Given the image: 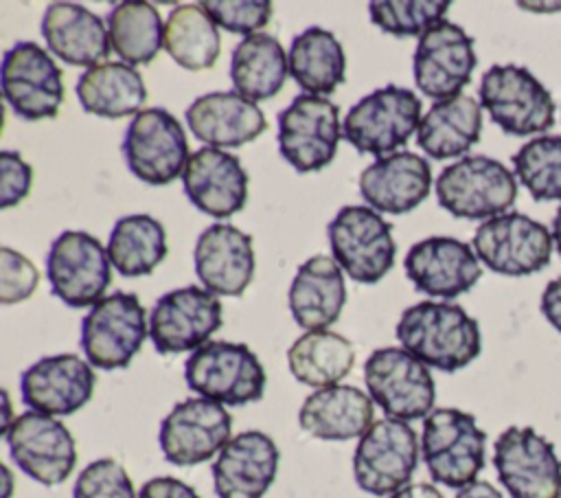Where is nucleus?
I'll use <instances>...</instances> for the list:
<instances>
[{
  "mask_svg": "<svg viewBox=\"0 0 561 498\" xmlns=\"http://www.w3.org/2000/svg\"><path fill=\"white\" fill-rule=\"evenodd\" d=\"M72 498H138L127 469L114 459H96L81 469Z\"/></svg>",
  "mask_w": 561,
  "mask_h": 498,
  "instance_id": "obj_41",
  "label": "nucleus"
},
{
  "mask_svg": "<svg viewBox=\"0 0 561 498\" xmlns=\"http://www.w3.org/2000/svg\"><path fill=\"white\" fill-rule=\"evenodd\" d=\"M419 452L414 428L408 421L383 417L359 437L353 454V478L370 496H392L410 485Z\"/></svg>",
  "mask_w": 561,
  "mask_h": 498,
  "instance_id": "obj_10",
  "label": "nucleus"
},
{
  "mask_svg": "<svg viewBox=\"0 0 561 498\" xmlns=\"http://www.w3.org/2000/svg\"><path fill=\"white\" fill-rule=\"evenodd\" d=\"M289 75L305 94H331L346 77V55L337 37L322 29L309 26L291 39Z\"/></svg>",
  "mask_w": 561,
  "mask_h": 498,
  "instance_id": "obj_34",
  "label": "nucleus"
},
{
  "mask_svg": "<svg viewBox=\"0 0 561 498\" xmlns=\"http://www.w3.org/2000/svg\"><path fill=\"white\" fill-rule=\"evenodd\" d=\"M287 364L300 384L313 388L335 386L351 373L355 347L335 331H307L287 349Z\"/></svg>",
  "mask_w": 561,
  "mask_h": 498,
  "instance_id": "obj_35",
  "label": "nucleus"
},
{
  "mask_svg": "<svg viewBox=\"0 0 561 498\" xmlns=\"http://www.w3.org/2000/svg\"><path fill=\"white\" fill-rule=\"evenodd\" d=\"M482 134V105L458 94L436 101L416 129V145L434 160H447L469 151Z\"/></svg>",
  "mask_w": 561,
  "mask_h": 498,
  "instance_id": "obj_31",
  "label": "nucleus"
},
{
  "mask_svg": "<svg viewBox=\"0 0 561 498\" xmlns=\"http://www.w3.org/2000/svg\"><path fill=\"white\" fill-rule=\"evenodd\" d=\"M412 285L438 298H456L469 292L482 276L473 248L454 237H427L416 241L403 259Z\"/></svg>",
  "mask_w": 561,
  "mask_h": 498,
  "instance_id": "obj_22",
  "label": "nucleus"
},
{
  "mask_svg": "<svg viewBox=\"0 0 561 498\" xmlns=\"http://www.w3.org/2000/svg\"><path fill=\"white\" fill-rule=\"evenodd\" d=\"M480 105L506 134L530 136L554 125L548 88L524 66L495 64L480 79Z\"/></svg>",
  "mask_w": 561,
  "mask_h": 498,
  "instance_id": "obj_5",
  "label": "nucleus"
},
{
  "mask_svg": "<svg viewBox=\"0 0 561 498\" xmlns=\"http://www.w3.org/2000/svg\"><path fill=\"white\" fill-rule=\"evenodd\" d=\"M149 333L145 307L131 292L101 298L81 320V349L85 360L103 371L129 366Z\"/></svg>",
  "mask_w": 561,
  "mask_h": 498,
  "instance_id": "obj_9",
  "label": "nucleus"
},
{
  "mask_svg": "<svg viewBox=\"0 0 561 498\" xmlns=\"http://www.w3.org/2000/svg\"><path fill=\"white\" fill-rule=\"evenodd\" d=\"M2 437L13 463L46 487L61 485L77 465L75 437L57 417L26 410Z\"/></svg>",
  "mask_w": 561,
  "mask_h": 498,
  "instance_id": "obj_16",
  "label": "nucleus"
},
{
  "mask_svg": "<svg viewBox=\"0 0 561 498\" xmlns=\"http://www.w3.org/2000/svg\"><path fill=\"white\" fill-rule=\"evenodd\" d=\"M2 94L24 121L55 118L64 101L61 68L35 42H18L2 55Z\"/></svg>",
  "mask_w": 561,
  "mask_h": 498,
  "instance_id": "obj_18",
  "label": "nucleus"
},
{
  "mask_svg": "<svg viewBox=\"0 0 561 498\" xmlns=\"http://www.w3.org/2000/svg\"><path fill=\"white\" fill-rule=\"evenodd\" d=\"M278 461L280 452L270 434L261 430L239 432L210 467L217 498H263L276 478Z\"/></svg>",
  "mask_w": 561,
  "mask_h": 498,
  "instance_id": "obj_23",
  "label": "nucleus"
},
{
  "mask_svg": "<svg viewBox=\"0 0 561 498\" xmlns=\"http://www.w3.org/2000/svg\"><path fill=\"white\" fill-rule=\"evenodd\" d=\"M550 230L524 213H504L482 222L473 233L478 259L497 274L526 276L550 263Z\"/></svg>",
  "mask_w": 561,
  "mask_h": 498,
  "instance_id": "obj_15",
  "label": "nucleus"
},
{
  "mask_svg": "<svg viewBox=\"0 0 561 498\" xmlns=\"http://www.w3.org/2000/svg\"><path fill=\"white\" fill-rule=\"evenodd\" d=\"M77 99L88 114L103 118H123L138 114L147 101V88L140 72L123 61H105L88 68L77 79Z\"/></svg>",
  "mask_w": 561,
  "mask_h": 498,
  "instance_id": "obj_32",
  "label": "nucleus"
},
{
  "mask_svg": "<svg viewBox=\"0 0 561 498\" xmlns=\"http://www.w3.org/2000/svg\"><path fill=\"white\" fill-rule=\"evenodd\" d=\"M486 434L476 417L458 408H434L423 419L421 456L430 476L451 489L478 480L484 467Z\"/></svg>",
  "mask_w": 561,
  "mask_h": 498,
  "instance_id": "obj_3",
  "label": "nucleus"
},
{
  "mask_svg": "<svg viewBox=\"0 0 561 498\" xmlns=\"http://www.w3.org/2000/svg\"><path fill=\"white\" fill-rule=\"evenodd\" d=\"M493 465L511 498H561V461L530 426H508L495 439Z\"/></svg>",
  "mask_w": 561,
  "mask_h": 498,
  "instance_id": "obj_12",
  "label": "nucleus"
},
{
  "mask_svg": "<svg viewBox=\"0 0 561 498\" xmlns=\"http://www.w3.org/2000/svg\"><path fill=\"white\" fill-rule=\"evenodd\" d=\"M447 9L449 2L445 0H375L368 4V18L383 33L421 37L430 26L445 20Z\"/></svg>",
  "mask_w": 561,
  "mask_h": 498,
  "instance_id": "obj_40",
  "label": "nucleus"
},
{
  "mask_svg": "<svg viewBox=\"0 0 561 498\" xmlns=\"http://www.w3.org/2000/svg\"><path fill=\"white\" fill-rule=\"evenodd\" d=\"M33 184V167L22 160L18 151L0 154V208H11L20 204Z\"/></svg>",
  "mask_w": 561,
  "mask_h": 498,
  "instance_id": "obj_44",
  "label": "nucleus"
},
{
  "mask_svg": "<svg viewBox=\"0 0 561 498\" xmlns=\"http://www.w3.org/2000/svg\"><path fill=\"white\" fill-rule=\"evenodd\" d=\"M121 149L127 169L151 186L173 182L191 158L180 121L164 107L140 110L127 125Z\"/></svg>",
  "mask_w": 561,
  "mask_h": 498,
  "instance_id": "obj_11",
  "label": "nucleus"
},
{
  "mask_svg": "<svg viewBox=\"0 0 561 498\" xmlns=\"http://www.w3.org/2000/svg\"><path fill=\"white\" fill-rule=\"evenodd\" d=\"M421 118V99L408 88L388 83L351 105L342 138L359 154L383 158L410 140Z\"/></svg>",
  "mask_w": 561,
  "mask_h": 498,
  "instance_id": "obj_4",
  "label": "nucleus"
},
{
  "mask_svg": "<svg viewBox=\"0 0 561 498\" xmlns=\"http://www.w3.org/2000/svg\"><path fill=\"white\" fill-rule=\"evenodd\" d=\"M193 268L204 290L241 296L254 276L252 237L232 224H210L195 241Z\"/></svg>",
  "mask_w": 561,
  "mask_h": 498,
  "instance_id": "obj_25",
  "label": "nucleus"
},
{
  "mask_svg": "<svg viewBox=\"0 0 561 498\" xmlns=\"http://www.w3.org/2000/svg\"><path fill=\"white\" fill-rule=\"evenodd\" d=\"M96 375L92 364L75 353L46 355L24 369L20 377L22 401L50 417H66L81 410L94 393Z\"/></svg>",
  "mask_w": 561,
  "mask_h": 498,
  "instance_id": "obj_21",
  "label": "nucleus"
},
{
  "mask_svg": "<svg viewBox=\"0 0 561 498\" xmlns=\"http://www.w3.org/2000/svg\"><path fill=\"white\" fill-rule=\"evenodd\" d=\"M552 239H554V246H557V250L561 254V206L557 208L554 219H552Z\"/></svg>",
  "mask_w": 561,
  "mask_h": 498,
  "instance_id": "obj_49",
  "label": "nucleus"
},
{
  "mask_svg": "<svg viewBox=\"0 0 561 498\" xmlns=\"http://www.w3.org/2000/svg\"><path fill=\"white\" fill-rule=\"evenodd\" d=\"M375 401L357 386L335 384L316 388L298 410L300 428L322 441H348L364 437L375 423Z\"/></svg>",
  "mask_w": 561,
  "mask_h": 498,
  "instance_id": "obj_29",
  "label": "nucleus"
},
{
  "mask_svg": "<svg viewBox=\"0 0 561 498\" xmlns=\"http://www.w3.org/2000/svg\"><path fill=\"white\" fill-rule=\"evenodd\" d=\"M364 382L370 399L392 419H425L434 410L436 384L430 366L403 347L375 349L364 362Z\"/></svg>",
  "mask_w": 561,
  "mask_h": 498,
  "instance_id": "obj_8",
  "label": "nucleus"
},
{
  "mask_svg": "<svg viewBox=\"0 0 561 498\" xmlns=\"http://www.w3.org/2000/svg\"><path fill=\"white\" fill-rule=\"evenodd\" d=\"M39 283L37 268L18 250L0 248V303L13 305L26 301Z\"/></svg>",
  "mask_w": 561,
  "mask_h": 498,
  "instance_id": "obj_43",
  "label": "nucleus"
},
{
  "mask_svg": "<svg viewBox=\"0 0 561 498\" xmlns=\"http://www.w3.org/2000/svg\"><path fill=\"white\" fill-rule=\"evenodd\" d=\"M204 11L213 22L230 33L254 35L256 29L267 26L272 20V2L267 0H202Z\"/></svg>",
  "mask_w": 561,
  "mask_h": 498,
  "instance_id": "obj_42",
  "label": "nucleus"
},
{
  "mask_svg": "<svg viewBox=\"0 0 561 498\" xmlns=\"http://www.w3.org/2000/svg\"><path fill=\"white\" fill-rule=\"evenodd\" d=\"M289 312L298 327L320 331L333 325L346 303V285L342 268L333 257H309L291 279Z\"/></svg>",
  "mask_w": 561,
  "mask_h": 498,
  "instance_id": "obj_30",
  "label": "nucleus"
},
{
  "mask_svg": "<svg viewBox=\"0 0 561 498\" xmlns=\"http://www.w3.org/2000/svg\"><path fill=\"white\" fill-rule=\"evenodd\" d=\"M289 75V61L274 35L254 33L243 37L230 55V81L237 94L250 101L276 97Z\"/></svg>",
  "mask_w": 561,
  "mask_h": 498,
  "instance_id": "obj_33",
  "label": "nucleus"
},
{
  "mask_svg": "<svg viewBox=\"0 0 561 498\" xmlns=\"http://www.w3.org/2000/svg\"><path fill=\"white\" fill-rule=\"evenodd\" d=\"M224 307L217 294L186 285L162 294L149 316V338L160 355L195 351L221 327Z\"/></svg>",
  "mask_w": 561,
  "mask_h": 498,
  "instance_id": "obj_17",
  "label": "nucleus"
},
{
  "mask_svg": "<svg viewBox=\"0 0 561 498\" xmlns=\"http://www.w3.org/2000/svg\"><path fill=\"white\" fill-rule=\"evenodd\" d=\"M186 386L221 406H245L265 393L267 375L256 353L241 342L208 340L184 362Z\"/></svg>",
  "mask_w": 561,
  "mask_h": 498,
  "instance_id": "obj_2",
  "label": "nucleus"
},
{
  "mask_svg": "<svg viewBox=\"0 0 561 498\" xmlns=\"http://www.w3.org/2000/svg\"><path fill=\"white\" fill-rule=\"evenodd\" d=\"M164 48L182 68L206 70L221 50L217 24L199 2L180 4L164 22Z\"/></svg>",
  "mask_w": 561,
  "mask_h": 498,
  "instance_id": "obj_38",
  "label": "nucleus"
},
{
  "mask_svg": "<svg viewBox=\"0 0 561 498\" xmlns=\"http://www.w3.org/2000/svg\"><path fill=\"white\" fill-rule=\"evenodd\" d=\"M138 498H199V494L175 476H156L140 487Z\"/></svg>",
  "mask_w": 561,
  "mask_h": 498,
  "instance_id": "obj_45",
  "label": "nucleus"
},
{
  "mask_svg": "<svg viewBox=\"0 0 561 498\" xmlns=\"http://www.w3.org/2000/svg\"><path fill=\"white\" fill-rule=\"evenodd\" d=\"M53 294L72 309L96 305L112 283V261L101 241L83 230H64L46 257Z\"/></svg>",
  "mask_w": 561,
  "mask_h": 498,
  "instance_id": "obj_14",
  "label": "nucleus"
},
{
  "mask_svg": "<svg viewBox=\"0 0 561 498\" xmlns=\"http://www.w3.org/2000/svg\"><path fill=\"white\" fill-rule=\"evenodd\" d=\"M473 39L462 26L440 20L430 26L412 55V72L416 88L436 101L458 97L471 81L476 68Z\"/></svg>",
  "mask_w": 561,
  "mask_h": 498,
  "instance_id": "obj_20",
  "label": "nucleus"
},
{
  "mask_svg": "<svg viewBox=\"0 0 561 498\" xmlns=\"http://www.w3.org/2000/svg\"><path fill=\"white\" fill-rule=\"evenodd\" d=\"M456 498H504V496L489 480H473L462 489H458Z\"/></svg>",
  "mask_w": 561,
  "mask_h": 498,
  "instance_id": "obj_47",
  "label": "nucleus"
},
{
  "mask_svg": "<svg viewBox=\"0 0 561 498\" xmlns=\"http://www.w3.org/2000/svg\"><path fill=\"white\" fill-rule=\"evenodd\" d=\"M388 498H445L432 483H410Z\"/></svg>",
  "mask_w": 561,
  "mask_h": 498,
  "instance_id": "obj_48",
  "label": "nucleus"
},
{
  "mask_svg": "<svg viewBox=\"0 0 561 498\" xmlns=\"http://www.w3.org/2000/svg\"><path fill=\"white\" fill-rule=\"evenodd\" d=\"M112 50L129 66L151 64L164 46V24L158 9L142 0H125L107 13Z\"/></svg>",
  "mask_w": 561,
  "mask_h": 498,
  "instance_id": "obj_36",
  "label": "nucleus"
},
{
  "mask_svg": "<svg viewBox=\"0 0 561 498\" xmlns=\"http://www.w3.org/2000/svg\"><path fill=\"white\" fill-rule=\"evenodd\" d=\"M517 197V180L500 160L465 156L436 178L438 204L460 219H491L504 215Z\"/></svg>",
  "mask_w": 561,
  "mask_h": 498,
  "instance_id": "obj_6",
  "label": "nucleus"
},
{
  "mask_svg": "<svg viewBox=\"0 0 561 498\" xmlns=\"http://www.w3.org/2000/svg\"><path fill=\"white\" fill-rule=\"evenodd\" d=\"M340 138V107L324 97L298 94L278 114V151L298 173L331 165Z\"/></svg>",
  "mask_w": 561,
  "mask_h": 498,
  "instance_id": "obj_13",
  "label": "nucleus"
},
{
  "mask_svg": "<svg viewBox=\"0 0 561 498\" xmlns=\"http://www.w3.org/2000/svg\"><path fill=\"white\" fill-rule=\"evenodd\" d=\"M39 31L53 55L72 66L94 68L112 53L103 18L75 2L48 4Z\"/></svg>",
  "mask_w": 561,
  "mask_h": 498,
  "instance_id": "obj_28",
  "label": "nucleus"
},
{
  "mask_svg": "<svg viewBox=\"0 0 561 498\" xmlns=\"http://www.w3.org/2000/svg\"><path fill=\"white\" fill-rule=\"evenodd\" d=\"M107 254L123 276L151 274L167 257L164 226L145 213L121 217L110 233Z\"/></svg>",
  "mask_w": 561,
  "mask_h": 498,
  "instance_id": "obj_37",
  "label": "nucleus"
},
{
  "mask_svg": "<svg viewBox=\"0 0 561 498\" xmlns=\"http://www.w3.org/2000/svg\"><path fill=\"white\" fill-rule=\"evenodd\" d=\"M182 186L188 202L217 219L239 213L248 202V173L234 154L202 147L191 154Z\"/></svg>",
  "mask_w": 561,
  "mask_h": 498,
  "instance_id": "obj_24",
  "label": "nucleus"
},
{
  "mask_svg": "<svg viewBox=\"0 0 561 498\" xmlns=\"http://www.w3.org/2000/svg\"><path fill=\"white\" fill-rule=\"evenodd\" d=\"M432 186V169L425 158L414 151H394L377 158L359 176V193L364 202L388 215H403L416 208Z\"/></svg>",
  "mask_w": 561,
  "mask_h": 498,
  "instance_id": "obj_26",
  "label": "nucleus"
},
{
  "mask_svg": "<svg viewBox=\"0 0 561 498\" xmlns=\"http://www.w3.org/2000/svg\"><path fill=\"white\" fill-rule=\"evenodd\" d=\"M517 180L537 202H561V136H535L513 156Z\"/></svg>",
  "mask_w": 561,
  "mask_h": 498,
  "instance_id": "obj_39",
  "label": "nucleus"
},
{
  "mask_svg": "<svg viewBox=\"0 0 561 498\" xmlns=\"http://www.w3.org/2000/svg\"><path fill=\"white\" fill-rule=\"evenodd\" d=\"M2 474H4V483H7V489L2 494V498H9L11 496V472L7 467H2Z\"/></svg>",
  "mask_w": 561,
  "mask_h": 498,
  "instance_id": "obj_50",
  "label": "nucleus"
},
{
  "mask_svg": "<svg viewBox=\"0 0 561 498\" xmlns=\"http://www.w3.org/2000/svg\"><path fill=\"white\" fill-rule=\"evenodd\" d=\"M230 434L232 417L226 406L206 397H188L162 419L158 443L169 463L188 467L219 454L232 439Z\"/></svg>",
  "mask_w": 561,
  "mask_h": 498,
  "instance_id": "obj_19",
  "label": "nucleus"
},
{
  "mask_svg": "<svg viewBox=\"0 0 561 498\" xmlns=\"http://www.w3.org/2000/svg\"><path fill=\"white\" fill-rule=\"evenodd\" d=\"M327 237L333 259L357 283L373 285L394 265L392 224L370 206H342L329 222Z\"/></svg>",
  "mask_w": 561,
  "mask_h": 498,
  "instance_id": "obj_7",
  "label": "nucleus"
},
{
  "mask_svg": "<svg viewBox=\"0 0 561 498\" xmlns=\"http://www.w3.org/2000/svg\"><path fill=\"white\" fill-rule=\"evenodd\" d=\"M541 314L561 333V276L552 279L541 294Z\"/></svg>",
  "mask_w": 561,
  "mask_h": 498,
  "instance_id": "obj_46",
  "label": "nucleus"
},
{
  "mask_svg": "<svg viewBox=\"0 0 561 498\" xmlns=\"http://www.w3.org/2000/svg\"><path fill=\"white\" fill-rule=\"evenodd\" d=\"M184 116L193 136L217 149L241 147L267 129L261 107L234 90H219L197 97L186 107Z\"/></svg>",
  "mask_w": 561,
  "mask_h": 498,
  "instance_id": "obj_27",
  "label": "nucleus"
},
{
  "mask_svg": "<svg viewBox=\"0 0 561 498\" xmlns=\"http://www.w3.org/2000/svg\"><path fill=\"white\" fill-rule=\"evenodd\" d=\"M394 333L408 353L443 373L465 369L482 351L476 318L454 303L421 301L410 305L403 309Z\"/></svg>",
  "mask_w": 561,
  "mask_h": 498,
  "instance_id": "obj_1",
  "label": "nucleus"
}]
</instances>
